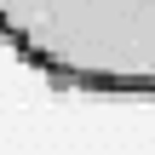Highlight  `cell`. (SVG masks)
<instances>
[{"instance_id": "6da1fadb", "label": "cell", "mask_w": 155, "mask_h": 155, "mask_svg": "<svg viewBox=\"0 0 155 155\" xmlns=\"http://www.w3.org/2000/svg\"><path fill=\"white\" fill-rule=\"evenodd\" d=\"M0 40L58 86L155 98V0H0Z\"/></svg>"}]
</instances>
